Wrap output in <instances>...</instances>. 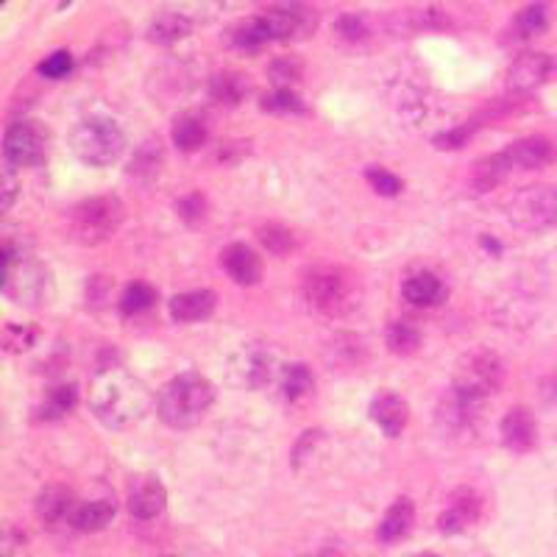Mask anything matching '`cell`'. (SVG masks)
I'll use <instances>...</instances> for the list:
<instances>
[{
    "instance_id": "6da1fadb",
    "label": "cell",
    "mask_w": 557,
    "mask_h": 557,
    "mask_svg": "<svg viewBox=\"0 0 557 557\" xmlns=\"http://www.w3.org/2000/svg\"><path fill=\"white\" fill-rule=\"evenodd\" d=\"M90 407L112 429L134 427L151 407V393L137 376L123 368H104L92 379Z\"/></svg>"
},
{
    "instance_id": "7a4b0ae2",
    "label": "cell",
    "mask_w": 557,
    "mask_h": 557,
    "mask_svg": "<svg viewBox=\"0 0 557 557\" xmlns=\"http://www.w3.org/2000/svg\"><path fill=\"white\" fill-rule=\"evenodd\" d=\"M215 402V388L207 376L182 374L170 379L159 393V418L173 429H190L204 421Z\"/></svg>"
},
{
    "instance_id": "3957f363",
    "label": "cell",
    "mask_w": 557,
    "mask_h": 557,
    "mask_svg": "<svg viewBox=\"0 0 557 557\" xmlns=\"http://www.w3.org/2000/svg\"><path fill=\"white\" fill-rule=\"evenodd\" d=\"M304 298L312 310L329 318H343L360 307V282L357 276L343 268H321L307 276Z\"/></svg>"
},
{
    "instance_id": "277c9868",
    "label": "cell",
    "mask_w": 557,
    "mask_h": 557,
    "mask_svg": "<svg viewBox=\"0 0 557 557\" xmlns=\"http://www.w3.org/2000/svg\"><path fill=\"white\" fill-rule=\"evenodd\" d=\"M123 215H126V209L120 204V198L95 195V198H87L73 207L67 232L81 246H98L117 232V226L123 223Z\"/></svg>"
},
{
    "instance_id": "5b68a950",
    "label": "cell",
    "mask_w": 557,
    "mask_h": 557,
    "mask_svg": "<svg viewBox=\"0 0 557 557\" xmlns=\"http://www.w3.org/2000/svg\"><path fill=\"white\" fill-rule=\"evenodd\" d=\"M73 151L92 168H106L120 159V154L126 151V137L123 131L117 129L112 120L104 117H87L81 120L76 129H73Z\"/></svg>"
},
{
    "instance_id": "8992f818",
    "label": "cell",
    "mask_w": 557,
    "mask_h": 557,
    "mask_svg": "<svg viewBox=\"0 0 557 557\" xmlns=\"http://www.w3.org/2000/svg\"><path fill=\"white\" fill-rule=\"evenodd\" d=\"M505 382V368L502 360L488 349H474L463 354L457 365H454V379L452 388L466 393L471 399L485 402L488 396H493L496 390L502 388Z\"/></svg>"
},
{
    "instance_id": "52a82bcc",
    "label": "cell",
    "mask_w": 557,
    "mask_h": 557,
    "mask_svg": "<svg viewBox=\"0 0 557 557\" xmlns=\"http://www.w3.org/2000/svg\"><path fill=\"white\" fill-rule=\"evenodd\" d=\"M507 218L513 226L527 229V232H541L557 226V187L552 184H538V187H524L507 204Z\"/></svg>"
},
{
    "instance_id": "ba28073f",
    "label": "cell",
    "mask_w": 557,
    "mask_h": 557,
    "mask_svg": "<svg viewBox=\"0 0 557 557\" xmlns=\"http://www.w3.org/2000/svg\"><path fill=\"white\" fill-rule=\"evenodd\" d=\"M48 143H51V134L45 126H39L37 120H17L6 131L3 154H6L9 168H34L48 156Z\"/></svg>"
},
{
    "instance_id": "9c48e42d",
    "label": "cell",
    "mask_w": 557,
    "mask_h": 557,
    "mask_svg": "<svg viewBox=\"0 0 557 557\" xmlns=\"http://www.w3.org/2000/svg\"><path fill=\"white\" fill-rule=\"evenodd\" d=\"M3 290L20 301V304H45L51 298V273L42 268L39 262H6V279H3Z\"/></svg>"
},
{
    "instance_id": "30bf717a",
    "label": "cell",
    "mask_w": 557,
    "mask_h": 557,
    "mask_svg": "<svg viewBox=\"0 0 557 557\" xmlns=\"http://www.w3.org/2000/svg\"><path fill=\"white\" fill-rule=\"evenodd\" d=\"M385 26L393 34H424V31H449V28L460 26L457 12L446 3H427V6H413V9H399V12L388 14Z\"/></svg>"
},
{
    "instance_id": "8fae6325",
    "label": "cell",
    "mask_w": 557,
    "mask_h": 557,
    "mask_svg": "<svg viewBox=\"0 0 557 557\" xmlns=\"http://www.w3.org/2000/svg\"><path fill=\"white\" fill-rule=\"evenodd\" d=\"M557 73V59L549 53H521L513 65L507 67V90L513 95H530L544 87Z\"/></svg>"
},
{
    "instance_id": "7c38bea8",
    "label": "cell",
    "mask_w": 557,
    "mask_h": 557,
    "mask_svg": "<svg viewBox=\"0 0 557 557\" xmlns=\"http://www.w3.org/2000/svg\"><path fill=\"white\" fill-rule=\"evenodd\" d=\"M482 507H485V502L474 488H457V491L449 493L446 507L438 516V530L446 532V535L471 530L482 519Z\"/></svg>"
},
{
    "instance_id": "4fadbf2b",
    "label": "cell",
    "mask_w": 557,
    "mask_h": 557,
    "mask_svg": "<svg viewBox=\"0 0 557 557\" xmlns=\"http://www.w3.org/2000/svg\"><path fill=\"white\" fill-rule=\"evenodd\" d=\"M480 399H471L460 390H449L438 404V424L449 435H471L480 427Z\"/></svg>"
},
{
    "instance_id": "5bb4252c",
    "label": "cell",
    "mask_w": 557,
    "mask_h": 557,
    "mask_svg": "<svg viewBox=\"0 0 557 557\" xmlns=\"http://www.w3.org/2000/svg\"><path fill=\"white\" fill-rule=\"evenodd\" d=\"M229 376L237 388L257 390L271 379V354L260 346H243L229 363Z\"/></svg>"
},
{
    "instance_id": "9a60e30c",
    "label": "cell",
    "mask_w": 557,
    "mask_h": 557,
    "mask_svg": "<svg viewBox=\"0 0 557 557\" xmlns=\"http://www.w3.org/2000/svg\"><path fill=\"white\" fill-rule=\"evenodd\" d=\"M510 170H541L557 159V148L546 137H524L502 151Z\"/></svg>"
},
{
    "instance_id": "2e32d148",
    "label": "cell",
    "mask_w": 557,
    "mask_h": 557,
    "mask_svg": "<svg viewBox=\"0 0 557 557\" xmlns=\"http://www.w3.org/2000/svg\"><path fill=\"white\" fill-rule=\"evenodd\" d=\"M499 435H502V443H505L510 452H530L535 441H538V421H535V415L527 407H513L502 418Z\"/></svg>"
},
{
    "instance_id": "e0dca14e",
    "label": "cell",
    "mask_w": 557,
    "mask_h": 557,
    "mask_svg": "<svg viewBox=\"0 0 557 557\" xmlns=\"http://www.w3.org/2000/svg\"><path fill=\"white\" fill-rule=\"evenodd\" d=\"M168 505V491L156 477H137L129 488V513L134 519H156Z\"/></svg>"
},
{
    "instance_id": "ac0fdd59",
    "label": "cell",
    "mask_w": 557,
    "mask_h": 557,
    "mask_svg": "<svg viewBox=\"0 0 557 557\" xmlns=\"http://www.w3.org/2000/svg\"><path fill=\"white\" fill-rule=\"evenodd\" d=\"M371 421L388 438H399L402 429L407 427V421H410V404L404 402L402 396L385 390V393L374 396V402H371Z\"/></svg>"
},
{
    "instance_id": "d6986e66",
    "label": "cell",
    "mask_w": 557,
    "mask_h": 557,
    "mask_svg": "<svg viewBox=\"0 0 557 557\" xmlns=\"http://www.w3.org/2000/svg\"><path fill=\"white\" fill-rule=\"evenodd\" d=\"M223 271L232 276L237 285L251 287L262 279V260L243 243H234L221 251Z\"/></svg>"
},
{
    "instance_id": "ffe728a7",
    "label": "cell",
    "mask_w": 557,
    "mask_h": 557,
    "mask_svg": "<svg viewBox=\"0 0 557 557\" xmlns=\"http://www.w3.org/2000/svg\"><path fill=\"white\" fill-rule=\"evenodd\" d=\"M402 293L413 307H424V310L438 307V304L446 301V285H443L435 273L429 271H418L413 276H407L402 285Z\"/></svg>"
},
{
    "instance_id": "44dd1931",
    "label": "cell",
    "mask_w": 557,
    "mask_h": 557,
    "mask_svg": "<svg viewBox=\"0 0 557 557\" xmlns=\"http://www.w3.org/2000/svg\"><path fill=\"white\" fill-rule=\"evenodd\" d=\"M173 143L179 145V151L184 154H193V151H201L209 140V120L204 112H182L173 123V131H170Z\"/></svg>"
},
{
    "instance_id": "7402d4cb",
    "label": "cell",
    "mask_w": 557,
    "mask_h": 557,
    "mask_svg": "<svg viewBox=\"0 0 557 557\" xmlns=\"http://www.w3.org/2000/svg\"><path fill=\"white\" fill-rule=\"evenodd\" d=\"M212 312H215V293L212 290H190V293L170 298V318L179 321V324L204 321Z\"/></svg>"
},
{
    "instance_id": "603a6c76",
    "label": "cell",
    "mask_w": 557,
    "mask_h": 557,
    "mask_svg": "<svg viewBox=\"0 0 557 557\" xmlns=\"http://www.w3.org/2000/svg\"><path fill=\"white\" fill-rule=\"evenodd\" d=\"M76 499H73V491L65 488V485H51L45 491L39 493L37 499V516L39 521L45 524H59V521H70L73 513H76Z\"/></svg>"
},
{
    "instance_id": "cb8c5ba5",
    "label": "cell",
    "mask_w": 557,
    "mask_h": 557,
    "mask_svg": "<svg viewBox=\"0 0 557 557\" xmlns=\"http://www.w3.org/2000/svg\"><path fill=\"white\" fill-rule=\"evenodd\" d=\"M413 521H415V507L410 499H396L393 505L385 510V516L379 521V541L382 544H396V541H402L407 538V532L413 530Z\"/></svg>"
},
{
    "instance_id": "d4e9b609",
    "label": "cell",
    "mask_w": 557,
    "mask_h": 557,
    "mask_svg": "<svg viewBox=\"0 0 557 557\" xmlns=\"http://www.w3.org/2000/svg\"><path fill=\"white\" fill-rule=\"evenodd\" d=\"M546 28H549V3L535 0V3L524 6V9L513 17V23L507 28V37L513 39V42H527V39L541 37Z\"/></svg>"
},
{
    "instance_id": "484cf974",
    "label": "cell",
    "mask_w": 557,
    "mask_h": 557,
    "mask_svg": "<svg viewBox=\"0 0 557 557\" xmlns=\"http://www.w3.org/2000/svg\"><path fill=\"white\" fill-rule=\"evenodd\" d=\"M229 42H232L234 48L254 51V48H262V45L276 42V39H273L268 17H265V12H260V14H251V17H246V20H240V23H234V26L229 28Z\"/></svg>"
},
{
    "instance_id": "4316f807",
    "label": "cell",
    "mask_w": 557,
    "mask_h": 557,
    "mask_svg": "<svg viewBox=\"0 0 557 557\" xmlns=\"http://www.w3.org/2000/svg\"><path fill=\"white\" fill-rule=\"evenodd\" d=\"M190 31H193V23H190L187 14L165 12L151 20L145 37H148V42H154V45H176L184 37H190Z\"/></svg>"
},
{
    "instance_id": "83f0119b",
    "label": "cell",
    "mask_w": 557,
    "mask_h": 557,
    "mask_svg": "<svg viewBox=\"0 0 557 557\" xmlns=\"http://www.w3.org/2000/svg\"><path fill=\"white\" fill-rule=\"evenodd\" d=\"M510 173H513V170H510V165H507L505 154L485 156V159H480V162L471 168L468 184H471V190H474L477 195L491 193V190H496L499 184L505 182Z\"/></svg>"
},
{
    "instance_id": "f1b7e54d",
    "label": "cell",
    "mask_w": 557,
    "mask_h": 557,
    "mask_svg": "<svg viewBox=\"0 0 557 557\" xmlns=\"http://www.w3.org/2000/svg\"><path fill=\"white\" fill-rule=\"evenodd\" d=\"M112 519H115V502H109V499H95V502L78 505L70 524L81 532H98L104 530Z\"/></svg>"
},
{
    "instance_id": "f546056e",
    "label": "cell",
    "mask_w": 557,
    "mask_h": 557,
    "mask_svg": "<svg viewBox=\"0 0 557 557\" xmlns=\"http://www.w3.org/2000/svg\"><path fill=\"white\" fill-rule=\"evenodd\" d=\"M248 92V81L243 73H234V70H226V73H218L209 81V95L223 106H237Z\"/></svg>"
},
{
    "instance_id": "4dcf8cb0",
    "label": "cell",
    "mask_w": 557,
    "mask_h": 557,
    "mask_svg": "<svg viewBox=\"0 0 557 557\" xmlns=\"http://www.w3.org/2000/svg\"><path fill=\"white\" fill-rule=\"evenodd\" d=\"M78 404V390L73 385H56L45 393V399L39 404V418L45 421H56V418H65L76 410Z\"/></svg>"
},
{
    "instance_id": "1f68e13d",
    "label": "cell",
    "mask_w": 557,
    "mask_h": 557,
    "mask_svg": "<svg viewBox=\"0 0 557 557\" xmlns=\"http://www.w3.org/2000/svg\"><path fill=\"white\" fill-rule=\"evenodd\" d=\"M315 390V379H312L307 365H287L285 376H282V393L290 404H304Z\"/></svg>"
},
{
    "instance_id": "d6a6232c",
    "label": "cell",
    "mask_w": 557,
    "mask_h": 557,
    "mask_svg": "<svg viewBox=\"0 0 557 557\" xmlns=\"http://www.w3.org/2000/svg\"><path fill=\"white\" fill-rule=\"evenodd\" d=\"M385 343L393 354L399 357H413L415 351L421 349V332L407 321H393L385 332Z\"/></svg>"
},
{
    "instance_id": "836d02e7",
    "label": "cell",
    "mask_w": 557,
    "mask_h": 557,
    "mask_svg": "<svg viewBox=\"0 0 557 557\" xmlns=\"http://www.w3.org/2000/svg\"><path fill=\"white\" fill-rule=\"evenodd\" d=\"M156 304V290L148 282H134L123 290L120 296V310L123 315H140V312H148Z\"/></svg>"
},
{
    "instance_id": "e575fe53",
    "label": "cell",
    "mask_w": 557,
    "mask_h": 557,
    "mask_svg": "<svg viewBox=\"0 0 557 557\" xmlns=\"http://www.w3.org/2000/svg\"><path fill=\"white\" fill-rule=\"evenodd\" d=\"M257 237H260L262 246L268 248L271 254H276V257H285V254H290V251L296 248V234H293V229L282 226V223L260 226Z\"/></svg>"
},
{
    "instance_id": "d590c367",
    "label": "cell",
    "mask_w": 557,
    "mask_h": 557,
    "mask_svg": "<svg viewBox=\"0 0 557 557\" xmlns=\"http://www.w3.org/2000/svg\"><path fill=\"white\" fill-rule=\"evenodd\" d=\"M159 165H162V148H159V140H148V143L137 151L134 162H131V173L134 176H154L159 173Z\"/></svg>"
},
{
    "instance_id": "8d00e7d4",
    "label": "cell",
    "mask_w": 557,
    "mask_h": 557,
    "mask_svg": "<svg viewBox=\"0 0 557 557\" xmlns=\"http://www.w3.org/2000/svg\"><path fill=\"white\" fill-rule=\"evenodd\" d=\"M335 28L346 42H365L371 37V23L365 20L363 14H343L335 23Z\"/></svg>"
},
{
    "instance_id": "74e56055",
    "label": "cell",
    "mask_w": 557,
    "mask_h": 557,
    "mask_svg": "<svg viewBox=\"0 0 557 557\" xmlns=\"http://www.w3.org/2000/svg\"><path fill=\"white\" fill-rule=\"evenodd\" d=\"M365 179H368V184H371L379 195H390V198H393V195H399L404 190L402 179L393 176V173L385 168H368L365 170Z\"/></svg>"
},
{
    "instance_id": "f35d334b",
    "label": "cell",
    "mask_w": 557,
    "mask_h": 557,
    "mask_svg": "<svg viewBox=\"0 0 557 557\" xmlns=\"http://www.w3.org/2000/svg\"><path fill=\"white\" fill-rule=\"evenodd\" d=\"M262 109H268V112H304V104H301V98H298L293 90H279L273 92V95H265L262 98Z\"/></svg>"
},
{
    "instance_id": "ab89813d",
    "label": "cell",
    "mask_w": 557,
    "mask_h": 557,
    "mask_svg": "<svg viewBox=\"0 0 557 557\" xmlns=\"http://www.w3.org/2000/svg\"><path fill=\"white\" fill-rule=\"evenodd\" d=\"M271 76L282 90H290V84H296L298 78H301V62H296V59H279V62H273Z\"/></svg>"
},
{
    "instance_id": "60d3db41",
    "label": "cell",
    "mask_w": 557,
    "mask_h": 557,
    "mask_svg": "<svg viewBox=\"0 0 557 557\" xmlns=\"http://www.w3.org/2000/svg\"><path fill=\"white\" fill-rule=\"evenodd\" d=\"M73 67V56L70 51H56L51 53L42 65H39V73L45 78H62L67 76V70Z\"/></svg>"
},
{
    "instance_id": "b9f144b4",
    "label": "cell",
    "mask_w": 557,
    "mask_h": 557,
    "mask_svg": "<svg viewBox=\"0 0 557 557\" xmlns=\"http://www.w3.org/2000/svg\"><path fill=\"white\" fill-rule=\"evenodd\" d=\"M179 215H182L184 221L190 223L204 221V215H207V198H204L201 193H193L187 195V198H182V201H179Z\"/></svg>"
},
{
    "instance_id": "7bdbcfd3",
    "label": "cell",
    "mask_w": 557,
    "mask_h": 557,
    "mask_svg": "<svg viewBox=\"0 0 557 557\" xmlns=\"http://www.w3.org/2000/svg\"><path fill=\"white\" fill-rule=\"evenodd\" d=\"M3 343H6L9 351H26L34 343V329H28V326H6Z\"/></svg>"
},
{
    "instance_id": "ee69618b",
    "label": "cell",
    "mask_w": 557,
    "mask_h": 557,
    "mask_svg": "<svg viewBox=\"0 0 557 557\" xmlns=\"http://www.w3.org/2000/svg\"><path fill=\"white\" fill-rule=\"evenodd\" d=\"M17 190H20V184L14 179V173L9 168L3 170V176H0V209L3 212H9L14 204V198H17Z\"/></svg>"
},
{
    "instance_id": "f6af8a7d",
    "label": "cell",
    "mask_w": 557,
    "mask_h": 557,
    "mask_svg": "<svg viewBox=\"0 0 557 557\" xmlns=\"http://www.w3.org/2000/svg\"><path fill=\"white\" fill-rule=\"evenodd\" d=\"M474 123H468V126H457L454 131H446V134H441V137H435V145L438 148H460V145L466 143L468 137L474 134Z\"/></svg>"
},
{
    "instance_id": "bcb514c9",
    "label": "cell",
    "mask_w": 557,
    "mask_h": 557,
    "mask_svg": "<svg viewBox=\"0 0 557 557\" xmlns=\"http://www.w3.org/2000/svg\"><path fill=\"white\" fill-rule=\"evenodd\" d=\"M413 557H441V555H435V552H421V555H413Z\"/></svg>"
}]
</instances>
